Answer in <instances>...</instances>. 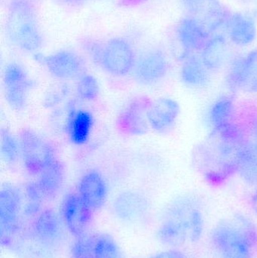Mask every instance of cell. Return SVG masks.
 Here are the masks:
<instances>
[{"label": "cell", "mask_w": 257, "mask_h": 258, "mask_svg": "<svg viewBox=\"0 0 257 258\" xmlns=\"http://www.w3.org/2000/svg\"><path fill=\"white\" fill-rule=\"evenodd\" d=\"M247 137L239 120L219 130H211L192 152L196 171L212 187H220L238 174Z\"/></svg>", "instance_id": "obj_1"}, {"label": "cell", "mask_w": 257, "mask_h": 258, "mask_svg": "<svg viewBox=\"0 0 257 258\" xmlns=\"http://www.w3.org/2000/svg\"><path fill=\"white\" fill-rule=\"evenodd\" d=\"M5 32L15 48L27 54H36L43 45L33 0H9L5 18Z\"/></svg>", "instance_id": "obj_2"}, {"label": "cell", "mask_w": 257, "mask_h": 258, "mask_svg": "<svg viewBox=\"0 0 257 258\" xmlns=\"http://www.w3.org/2000/svg\"><path fill=\"white\" fill-rule=\"evenodd\" d=\"M256 236L253 223L237 215L217 224L210 235V242L220 258H251Z\"/></svg>", "instance_id": "obj_3"}, {"label": "cell", "mask_w": 257, "mask_h": 258, "mask_svg": "<svg viewBox=\"0 0 257 258\" xmlns=\"http://www.w3.org/2000/svg\"><path fill=\"white\" fill-rule=\"evenodd\" d=\"M20 236V242H27L36 258H51L65 240L61 220L52 209L41 211L32 221L28 230Z\"/></svg>", "instance_id": "obj_4"}, {"label": "cell", "mask_w": 257, "mask_h": 258, "mask_svg": "<svg viewBox=\"0 0 257 258\" xmlns=\"http://www.w3.org/2000/svg\"><path fill=\"white\" fill-rule=\"evenodd\" d=\"M21 158L26 171L38 175L58 159L54 144L30 128H23L18 135Z\"/></svg>", "instance_id": "obj_5"}, {"label": "cell", "mask_w": 257, "mask_h": 258, "mask_svg": "<svg viewBox=\"0 0 257 258\" xmlns=\"http://www.w3.org/2000/svg\"><path fill=\"white\" fill-rule=\"evenodd\" d=\"M136 58L137 54L131 42L116 36L101 42L95 63L114 77H124L133 72Z\"/></svg>", "instance_id": "obj_6"}, {"label": "cell", "mask_w": 257, "mask_h": 258, "mask_svg": "<svg viewBox=\"0 0 257 258\" xmlns=\"http://www.w3.org/2000/svg\"><path fill=\"white\" fill-rule=\"evenodd\" d=\"M21 205L22 197L19 189L13 185H5L0 191V240L3 246L13 245L18 235L21 234Z\"/></svg>", "instance_id": "obj_7"}, {"label": "cell", "mask_w": 257, "mask_h": 258, "mask_svg": "<svg viewBox=\"0 0 257 258\" xmlns=\"http://www.w3.org/2000/svg\"><path fill=\"white\" fill-rule=\"evenodd\" d=\"M164 216L174 218L184 226L189 241L196 243L205 231V217L199 202L191 196H181L167 206Z\"/></svg>", "instance_id": "obj_8"}, {"label": "cell", "mask_w": 257, "mask_h": 258, "mask_svg": "<svg viewBox=\"0 0 257 258\" xmlns=\"http://www.w3.org/2000/svg\"><path fill=\"white\" fill-rule=\"evenodd\" d=\"M33 86V81L24 67L15 62L6 65L3 74L4 95L12 110L21 111L25 109Z\"/></svg>", "instance_id": "obj_9"}, {"label": "cell", "mask_w": 257, "mask_h": 258, "mask_svg": "<svg viewBox=\"0 0 257 258\" xmlns=\"http://www.w3.org/2000/svg\"><path fill=\"white\" fill-rule=\"evenodd\" d=\"M169 70L170 61L164 50L158 47H150L137 54L132 73L139 83L152 85L164 79Z\"/></svg>", "instance_id": "obj_10"}, {"label": "cell", "mask_w": 257, "mask_h": 258, "mask_svg": "<svg viewBox=\"0 0 257 258\" xmlns=\"http://www.w3.org/2000/svg\"><path fill=\"white\" fill-rule=\"evenodd\" d=\"M152 100L145 95L131 99L118 115L116 127L119 133L126 136H141L149 127L147 111Z\"/></svg>", "instance_id": "obj_11"}, {"label": "cell", "mask_w": 257, "mask_h": 258, "mask_svg": "<svg viewBox=\"0 0 257 258\" xmlns=\"http://www.w3.org/2000/svg\"><path fill=\"white\" fill-rule=\"evenodd\" d=\"M226 82L232 92L257 94V48L232 60Z\"/></svg>", "instance_id": "obj_12"}, {"label": "cell", "mask_w": 257, "mask_h": 258, "mask_svg": "<svg viewBox=\"0 0 257 258\" xmlns=\"http://www.w3.org/2000/svg\"><path fill=\"white\" fill-rule=\"evenodd\" d=\"M188 15L202 23L214 36L226 26L231 12L220 0H181Z\"/></svg>", "instance_id": "obj_13"}, {"label": "cell", "mask_w": 257, "mask_h": 258, "mask_svg": "<svg viewBox=\"0 0 257 258\" xmlns=\"http://www.w3.org/2000/svg\"><path fill=\"white\" fill-rule=\"evenodd\" d=\"M37 60L57 80L78 78L84 72V60L72 50L60 49L48 55H37Z\"/></svg>", "instance_id": "obj_14"}, {"label": "cell", "mask_w": 257, "mask_h": 258, "mask_svg": "<svg viewBox=\"0 0 257 258\" xmlns=\"http://www.w3.org/2000/svg\"><path fill=\"white\" fill-rule=\"evenodd\" d=\"M93 211L85 204L78 192H70L65 197L62 206L63 224L75 237L87 233L92 221Z\"/></svg>", "instance_id": "obj_15"}, {"label": "cell", "mask_w": 257, "mask_h": 258, "mask_svg": "<svg viewBox=\"0 0 257 258\" xmlns=\"http://www.w3.org/2000/svg\"><path fill=\"white\" fill-rule=\"evenodd\" d=\"M175 34L187 56L200 52L213 36L202 23L188 15L180 20Z\"/></svg>", "instance_id": "obj_16"}, {"label": "cell", "mask_w": 257, "mask_h": 258, "mask_svg": "<svg viewBox=\"0 0 257 258\" xmlns=\"http://www.w3.org/2000/svg\"><path fill=\"white\" fill-rule=\"evenodd\" d=\"M181 107L176 100L161 97L152 100L147 111L150 129L158 133H167L176 125Z\"/></svg>", "instance_id": "obj_17"}, {"label": "cell", "mask_w": 257, "mask_h": 258, "mask_svg": "<svg viewBox=\"0 0 257 258\" xmlns=\"http://www.w3.org/2000/svg\"><path fill=\"white\" fill-rule=\"evenodd\" d=\"M77 192L93 212L99 210L105 204L108 194L104 175L97 169L86 171L78 182Z\"/></svg>", "instance_id": "obj_18"}, {"label": "cell", "mask_w": 257, "mask_h": 258, "mask_svg": "<svg viewBox=\"0 0 257 258\" xmlns=\"http://www.w3.org/2000/svg\"><path fill=\"white\" fill-rule=\"evenodd\" d=\"M149 202L143 194L135 191H124L115 199L113 210L117 218L125 222L141 221L149 212Z\"/></svg>", "instance_id": "obj_19"}, {"label": "cell", "mask_w": 257, "mask_h": 258, "mask_svg": "<svg viewBox=\"0 0 257 258\" xmlns=\"http://www.w3.org/2000/svg\"><path fill=\"white\" fill-rule=\"evenodd\" d=\"M225 29L230 42L238 46H248L256 40V21L248 14L231 12Z\"/></svg>", "instance_id": "obj_20"}, {"label": "cell", "mask_w": 257, "mask_h": 258, "mask_svg": "<svg viewBox=\"0 0 257 258\" xmlns=\"http://www.w3.org/2000/svg\"><path fill=\"white\" fill-rule=\"evenodd\" d=\"M95 124L92 113L85 109H68L66 120V132L69 141L74 145L81 146L88 143Z\"/></svg>", "instance_id": "obj_21"}, {"label": "cell", "mask_w": 257, "mask_h": 258, "mask_svg": "<svg viewBox=\"0 0 257 258\" xmlns=\"http://www.w3.org/2000/svg\"><path fill=\"white\" fill-rule=\"evenodd\" d=\"M208 119L212 130L224 128L238 122V109L233 95L219 96L208 110Z\"/></svg>", "instance_id": "obj_22"}, {"label": "cell", "mask_w": 257, "mask_h": 258, "mask_svg": "<svg viewBox=\"0 0 257 258\" xmlns=\"http://www.w3.org/2000/svg\"><path fill=\"white\" fill-rule=\"evenodd\" d=\"M199 55L211 74L219 72L226 66L230 57L229 43L222 35H214Z\"/></svg>", "instance_id": "obj_23"}, {"label": "cell", "mask_w": 257, "mask_h": 258, "mask_svg": "<svg viewBox=\"0 0 257 258\" xmlns=\"http://www.w3.org/2000/svg\"><path fill=\"white\" fill-rule=\"evenodd\" d=\"M181 81L187 87L199 89L207 87L211 81V73L204 64L200 55L192 53L184 57L181 69Z\"/></svg>", "instance_id": "obj_24"}, {"label": "cell", "mask_w": 257, "mask_h": 258, "mask_svg": "<svg viewBox=\"0 0 257 258\" xmlns=\"http://www.w3.org/2000/svg\"><path fill=\"white\" fill-rule=\"evenodd\" d=\"M36 186L44 200L54 198L63 188L66 179L64 165L57 159L38 174Z\"/></svg>", "instance_id": "obj_25"}, {"label": "cell", "mask_w": 257, "mask_h": 258, "mask_svg": "<svg viewBox=\"0 0 257 258\" xmlns=\"http://www.w3.org/2000/svg\"><path fill=\"white\" fill-rule=\"evenodd\" d=\"M156 236L161 243L172 248H180L190 242L184 226L174 218L164 215L157 230Z\"/></svg>", "instance_id": "obj_26"}, {"label": "cell", "mask_w": 257, "mask_h": 258, "mask_svg": "<svg viewBox=\"0 0 257 258\" xmlns=\"http://www.w3.org/2000/svg\"><path fill=\"white\" fill-rule=\"evenodd\" d=\"M238 174L249 186L257 185V145L247 139L240 161Z\"/></svg>", "instance_id": "obj_27"}, {"label": "cell", "mask_w": 257, "mask_h": 258, "mask_svg": "<svg viewBox=\"0 0 257 258\" xmlns=\"http://www.w3.org/2000/svg\"><path fill=\"white\" fill-rule=\"evenodd\" d=\"M2 156L8 165L13 166L21 158V149L18 137L6 128L1 130Z\"/></svg>", "instance_id": "obj_28"}, {"label": "cell", "mask_w": 257, "mask_h": 258, "mask_svg": "<svg viewBox=\"0 0 257 258\" xmlns=\"http://www.w3.org/2000/svg\"><path fill=\"white\" fill-rule=\"evenodd\" d=\"M75 93L81 101L92 102L96 101L100 95V86L95 76L84 72L78 77Z\"/></svg>", "instance_id": "obj_29"}, {"label": "cell", "mask_w": 257, "mask_h": 258, "mask_svg": "<svg viewBox=\"0 0 257 258\" xmlns=\"http://www.w3.org/2000/svg\"><path fill=\"white\" fill-rule=\"evenodd\" d=\"M94 258H123L114 239L106 234H96Z\"/></svg>", "instance_id": "obj_30"}, {"label": "cell", "mask_w": 257, "mask_h": 258, "mask_svg": "<svg viewBox=\"0 0 257 258\" xmlns=\"http://www.w3.org/2000/svg\"><path fill=\"white\" fill-rule=\"evenodd\" d=\"M238 120L245 133L247 139L257 145V110L247 108L238 113Z\"/></svg>", "instance_id": "obj_31"}, {"label": "cell", "mask_w": 257, "mask_h": 258, "mask_svg": "<svg viewBox=\"0 0 257 258\" xmlns=\"http://www.w3.org/2000/svg\"><path fill=\"white\" fill-rule=\"evenodd\" d=\"M151 258H189L184 253L178 250H169L158 253Z\"/></svg>", "instance_id": "obj_32"}, {"label": "cell", "mask_w": 257, "mask_h": 258, "mask_svg": "<svg viewBox=\"0 0 257 258\" xmlns=\"http://www.w3.org/2000/svg\"><path fill=\"white\" fill-rule=\"evenodd\" d=\"M250 205H251L252 209L257 214V185L252 194L251 198H250Z\"/></svg>", "instance_id": "obj_33"}, {"label": "cell", "mask_w": 257, "mask_h": 258, "mask_svg": "<svg viewBox=\"0 0 257 258\" xmlns=\"http://www.w3.org/2000/svg\"><path fill=\"white\" fill-rule=\"evenodd\" d=\"M68 3L72 4H79V3H84V2L91 1V0H66Z\"/></svg>", "instance_id": "obj_34"}, {"label": "cell", "mask_w": 257, "mask_h": 258, "mask_svg": "<svg viewBox=\"0 0 257 258\" xmlns=\"http://www.w3.org/2000/svg\"><path fill=\"white\" fill-rule=\"evenodd\" d=\"M241 1L247 2V1H250V0H241Z\"/></svg>", "instance_id": "obj_35"}, {"label": "cell", "mask_w": 257, "mask_h": 258, "mask_svg": "<svg viewBox=\"0 0 257 258\" xmlns=\"http://www.w3.org/2000/svg\"><path fill=\"white\" fill-rule=\"evenodd\" d=\"M139 1H140V0H139Z\"/></svg>", "instance_id": "obj_36"}]
</instances>
